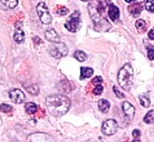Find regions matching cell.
I'll return each mask as SVG.
<instances>
[{
    "label": "cell",
    "instance_id": "29",
    "mask_svg": "<svg viewBox=\"0 0 154 142\" xmlns=\"http://www.w3.org/2000/svg\"><path fill=\"white\" fill-rule=\"evenodd\" d=\"M113 91L115 92V94H116V97H117V98H119V99H123V98H124V94L119 91V88H117V87H115V85L113 87Z\"/></svg>",
    "mask_w": 154,
    "mask_h": 142
},
{
    "label": "cell",
    "instance_id": "2",
    "mask_svg": "<svg viewBox=\"0 0 154 142\" xmlns=\"http://www.w3.org/2000/svg\"><path fill=\"white\" fill-rule=\"evenodd\" d=\"M88 11L89 15H91V18H92L93 22H94V26H95V29L97 31H107L111 27V25L107 20L105 19L104 17V12H102L97 8V4H91L88 6Z\"/></svg>",
    "mask_w": 154,
    "mask_h": 142
},
{
    "label": "cell",
    "instance_id": "1",
    "mask_svg": "<svg viewBox=\"0 0 154 142\" xmlns=\"http://www.w3.org/2000/svg\"><path fill=\"white\" fill-rule=\"evenodd\" d=\"M46 107L51 115L62 117L69 110L70 100L62 94H51L46 98Z\"/></svg>",
    "mask_w": 154,
    "mask_h": 142
},
{
    "label": "cell",
    "instance_id": "11",
    "mask_svg": "<svg viewBox=\"0 0 154 142\" xmlns=\"http://www.w3.org/2000/svg\"><path fill=\"white\" fill-rule=\"evenodd\" d=\"M45 37H46V39L48 41H50V42H53V43L59 42V36H58L57 32H56L54 29H51V28L48 29V30H46Z\"/></svg>",
    "mask_w": 154,
    "mask_h": 142
},
{
    "label": "cell",
    "instance_id": "19",
    "mask_svg": "<svg viewBox=\"0 0 154 142\" xmlns=\"http://www.w3.org/2000/svg\"><path fill=\"white\" fill-rule=\"evenodd\" d=\"M74 57H75V59H77L79 62H83V61L86 60L87 56H86V54H85L84 51H82V50H77V51H75V54H74Z\"/></svg>",
    "mask_w": 154,
    "mask_h": 142
},
{
    "label": "cell",
    "instance_id": "3",
    "mask_svg": "<svg viewBox=\"0 0 154 142\" xmlns=\"http://www.w3.org/2000/svg\"><path fill=\"white\" fill-rule=\"evenodd\" d=\"M132 79H133V68L130 63H125L122 67V69L119 71L117 81L124 90L128 91L131 90L132 87Z\"/></svg>",
    "mask_w": 154,
    "mask_h": 142
},
{
    "label": "cell",
    "instance_id": "14",
    "mask_svg": "<svg viewBox=\"0 0 154 142\" xmlns=\"http://www.w3.org/2000/svg\"><path fill=\"white\" fill-rule=\"evenodd\" d=\"M128 10L131 12V15L133 17H139L141 11H142V6L140 4H134L128 7Z\"/></svg>",
    "mask_w": 154,
    "mask_h": 142
},
{
    "label": "cell",
    "instance_id": "36",
    "mask_svg": "<svg viewBox=\"0 0 154 142\" xmlns=\"http://www.w3.org/2000/svg\"><path fill=\"white\" fill-rule=\"evenodd\" d=\"M125 1H126V2H134L135 0H125Z\"/></svg>",
    "mask_w": 154,
    "mask_h": 142
},
{
    "label": "cell",
    "instance_id": "15",
    "mask_svg": "<svg viewBox=\"0 0 154 142\" xmlns=\"http://www.w3.org/2000/svg\"><path fill=\"white\" fill-rule=\"evenodd\" d=\"M94 73V70L92 68H87V67H83L81 68V79L84 80V79H87V78H91Z\"/></svg>",
    "mask_w": 154,
    "mask_h": 142
},
{
    "label": "cell",
    "instance_id": "18",
    "mask_svg": "<svg viewBox=\"0 0 154 142\" xmlns=\"http://www.w3.org/2000/svg\"><path fill=\"white\" fill-rule=\"evenodd\" d=\"M25 109H26V112H27L28 114H35L38 108H37V104L34 103V102H28L25 106Z\"/></svg>",
    "mask_w": 154,
    "mask_h": 142
},
{
    "label": "cell",
    "instance_id": "30",
    "mask_svg": "<svg viewBox=\"0 0 154 142\" xmlns=\"http://www.w3.org/2000/svg\"><path fill=\"white\" fill-rule=\"evenodd\" d=\"M102 82H103V78H102V77H95L92 81V83H93V85H102Z\"/></svg>",
    "mask_w": 154,
    "mask_h": 142
},
{
    "label": "cell",
    "instance_id": "7",
    "mask_svg": "<svg viewBox=\"0 0 154 142\" xmlns=\"http://www.w3.org/2000/svg\"><path fill=\"white\" fill-rule=\"evenodd\" d=\"M119 129V124L114 119H108L106 120L103 126H102V132L105 135H113L116 133V131Z\"/></svg>",
    "mask_w": 154,
    "mask_h": 142
},
{
    "label": "cell",
    "instance_id": "12",
    "mask_svg": "<svg viewBox=\"0 0 154 142\" xmlns=\"http://www.w3.org/2000/svg\"><path fill=\"white\" fill-rule=\"evenodd\" d=\"M108 17L111 18L112 21H116L119 18V9L115 4H111L108 7Z\"/></svg>",
    "mask_w": 154,
    "mask_h": 142
},
{
    "label": "cell",
    "instance_id": "20",
    "mask_svg": "<svg viewBox=\"0 0 154 142\" xmlns=\"http://www.w3.org/2000/svg\"><path fill=\"white\" fill-rule=\"evenodd\" d=\"M140 102L142 104L144 108H149L151 104V101H150V98L147 94H142V96H140Z\"/></svg>",
    "mask_w": 154,
    "mask_h": 142
},
{
    "label": "cell",
    "instance_id": "24",
    "mask_svg": "<svg viewBox=\"0 0 154 142\" xmlns=\"http://www.w3.org/2000/svg\"><path fill=\"white\" fill-rule=\"evenodd\" d=\"M26 89H27V91L29 93H31V94H34V96H36V94H38L39 90H38V87L37 85H27L26 87Z\"/></svg>",
    "mask_w": 154,
    "mask_h": 142
},
{
    "label": "cell",
    "instance_id": "6",
    "mask_svg": "<svg viewBox=\"0 0 154 142\" xmlns=\"http://www.w3.org/2000/svg\"><path fill=\"white\" fill-rule=\"evenodd\" d=\"M37 12H38L39 19L44 25H49L51 22V16L45 2H39L37 4Z\"/></svg>",
    "mask_w": 154,
    "mask_h": 142
},
{
    "label": "cell",
    "instance_id": "28",
    "mask_svg": "<svg viewBox=\"0 0 154 142\" xmlns=\"http://www.w3.org/2000/svg\"><path fill=\"white\" fill-rule=\"evenodd\" d=\"M56 12H57L58 15H60V16H65L67 12H68V9L66 7H58L57 8V10H56Z\"/></svg>",
    "mask_w": 154,
    "mask_h": 142
},
{
    "label": "cell",
    "instance_id": "21",
    "mask_svg": "<svg viewBox=\"0 0 154 142\" xmlns=\"http://www.w3.org/2000/svg\"><path fill=\"white\" fill-rule=\"evenodd\" d=\"M135 27H136V29L140 31V32H144L145 31V29H146V22L144 21V20L140 19L136 21V23H135Z\"/></svg>",
    "mask_w": 154,
    "mask_h": 142
},
{
    "label": "cell",
    "instance_id": "32",
    "mask_svg": "<svg viewBox=\"0 0 154 142\" xmlns=\"http://www.w3.org/2000/svg\"><path fill=\"white\" fill-rule=\"evenodd\" d=\"M132 135L134 137V139H137L141 135V131L140 130H134L133 132H132Z\"/></svg>",
    "mask_w": 154,
    "mask_h": 142
},
{
    "label": "cell",
    "instance_id": "13",
    "mask_svg": "<svg viewBox=\"0 0 154 142\" xmlns=\"http://www.w3.org/2000/svg\"><path fill=\"white\" fill-rule=\"evenodd\" d=\"M14 39H15V41L17 43H21L23 41V39H25V33H23V31L21 30V28L19 26H17V28H16Z\"/></svg>",
    "mask_w": 154,
    "mask_h": 142
},
{
    "label": "cell",
    "instance_id": "27",
    "mask_svg": "<svg viewBox=\"0 0 154 142\" xmlns=\"http://www.w3.org/2000/svg\"><path fill=\"white\" fill-rule=\"evenodd\" d=\"M103 85H95V88H94V91H93V93L95 94V96H100V93L103 92Z\"/></svg>",
    "mask_w": 154,
    "mask_h": 142
},
{
    "label": "cell",
    "instance_id": "22",
    "mask_svg": "<svg viewBox=\"0 0 154 142\" xmlns=\"http://www.w3.org/2000/svg\"><path fill=\"white\" fill-rule=\"evenodd\" d=\"M111 4H111V0H100V2H98V4H97V8H98L102 12H104L105 8L107 7V6L109 7Z\"/></svg>",
    "mask_w": 154,
    "mask_h": 142
},
{
    "label": "cell",
    "instance_id": "16",
    "mask_svg": "<svg viewBox=\"0 0 154 142\" xmlns=\"http://www.w3.org/2000/svg\"><path fill=\"white\" fill-rule=\"evenodd\" d=\"M0 4L6 9H14L18 4V0H0Z\"/></svg>",
    "mask_w": 154,
    "mask_h": 142
},
{
    "label": "cell",
    "instance_id": "4",
    "mask_svg": "<svg viewBox=\"0 0 154 142\" xmlns=\"http://www.w3.org/2000/svg\"><path fill=\"white\" fill-rule=\"evenodd\" d=\"M48 51L51 57H54L55 59H60V58L65 57L66 54H68V48L65 43L63 42H56L50 45L48 48Z\"/></svg>",
    "mask_w": 154,
    "mask_h": 142
},
{
    "label": "cell",
    "instance_id": "25",
    "mask_svg": "<svg viewBox=\"0 0 154 142\" xmlns=\"http://www.w3.org/2000/svg\"><path fill=\"white\" fill-rule=\"evenodd\" d=\"M145 9H146L147 11L154 13V0H147L146 2H145Z\"/></svg>",
    "mask_w": 154,
    "mask_h": 142
},
{
    "label": "cell",
    "instance_id": "33",
    "mask_svg": "<svg viewBox=\"0 0 154 142\" xmlns=\"http://www.w3.org/2000/svg\"><path fill=\"white\" fill-rule=\"evenodd\" d=\"M149 38H150V39H154V29L150 30V32H149Z\"/></svg>",
    "mask_w": 154,
    "mask_h": 142
},
{
    "label": "cell",
    "instance_id": "37",
    "mask_svg": "<svg viewBox=\"0 0 154 142\" xmlns=\"http://www.w3.org/2000/svg\"><path fill=\"white\" fill-rule=\"evenodd\" d=\"M82 1H91V0H82Z\"/></svg>",
    "mask_w": 154,
    "mask_h": 142
},
{
    "label": "cell",
    "instance_id": "23",
    "mask_svg": "<svg viewBox=\"0 0 154 142\" xmlns=\"http://www.w3.org/2000/svg\"><path fill=\"white\" fill-rule=\"evenodd\" d=\"M144 122L145 123H154V110H151L144 117Z\"/></svg>",
    "mask_w": 154,
    "mask_h": 142
},
{
    "label": "cell",
    "instance_id": "9",
    "mask_svg": "<svg viewBox=\"0 0 154 142\" xmlns=\"http://www.w3.org/2000/svg\"><path fill=\"white\" fill-rule=\"evenodd\" d=\"M122 109H123V112H124V114H125V117H126V119H128V120L133 119V117H134V114H135V108L133 107L130 102H127V101L123 102Z\"/></svg>",
    "mask_w": 154,
    "mask_h": 142
},
{
    "label": "cell",
    "instance_id": "10",
    "mask_svg": "<svg viewBox=\"0 0 154 142\" xmlns=\"http://www.w3.org/2000/svg\"><path fill=\"white\" fill-rule=\"evenodd\" d=\"M32 142H55L49 135H45V133H35L29 137Z\"/></svg>",
    "mask_w": 154,
    "mask_h": 142
},
{
    "label": "cell",
    "instance_id": "17",
    "mask_svg": "<svg viewBox=\"0 0 154 142\" xmlns=\"http://www.w3.org/2000/svg\"><path fill=\"white\" fill-rule=\"evenodd\" d=\"M109 107H111V104H109V102H108L107 100L102 99V100H100V101H98V109H100L102 112H104V113L108 112V110H109Z\"/></svg>",
    "mask_w": 154,
    "mask_h": 142
},
{
    "label": "cell",
    "instance_id": "31",
    "mask_svg": "<svg viewBox=\"0 0 154 142\" xmlns=\"http://www.w3.org/2000/svg\"><path fill=\"white\" fill-rule=\"evenodd\" d=\"M147 57L150 60H154V48H149L147 51Z\"/></svg>",
    "mask_w": 154,
    "mask_h": 142
},
{
    "label": "cell",
    "instance_id": "34",
    "mask_svg": "<svg viewBox=\"0 0 154 142\" xmlns=\"http://www.w3.org/2000/svg\"><path fill=\"white\" fill-rule=\"evenodd\" d=\"M34 40H35V42L37 43V45H38V43H40V39H39L38 37H35V38H34Z\"/></svg>",
    "mask_w": 154,
    "mask_h": 142
},
{
    "label": "cell",
    "instance_id": "35",
    "mask_svg": "<svg viewBox=\"0 0 154 142\" xmlns=\"http://www.w3.org/2000/svg\"><path fill=\"white\" fill-rule=\"evenodd\" d=\"M132 142H141V140H140V139H134Z\"/></svg>",
    "mask_w": 154,
    "mask_h": 142
},
{
    "label": "cell",
    "instance_id": "5",
    "mask_svg": "<svg viewBox=\"0 0 154 142\" xmlns=\"http://www.w3.org/2000/svg\"><path fill=\"white\" fill-rule=\"evenodd\" d=\"M65 27L70 32H76L79 29V27H81V13H79V11L76 10L70 15L69 19L65 23Z\"/></svg>",
    "mask_w": 154,
    "mask_h": 142
},
{
    "label": "cell",
    "instance_id": "26",
    "mask_svg": "<svg viewBox=\"0 0 154 142\" xmlns=\"http://www.w3.org/2000/svg\"><path fill=\"white\" fill-rule=\"evenodd\" d=\"M0 111L1 112H11L12 107L11 106H9V104L2 103V104H0Z\"/></svg>",
    "mask_w": 154,
    "mask_h": 142
},
{
    "label": "cell",
    "instance_id": "8",
    "mask_svg": "<svg viewBox=\"0 0 154 142\" xmlns=\"http://www.w3.org/2000/svg\"><path fill=\"white\" fill-rule=\"evenodd\" d=\"M9 97H10L12 102H15V103H23L26 99V97L20 89H12L9 92Z\"/></svg>",
    "mask_w": 154,
    "mask_h": 142
}]
</instances>
